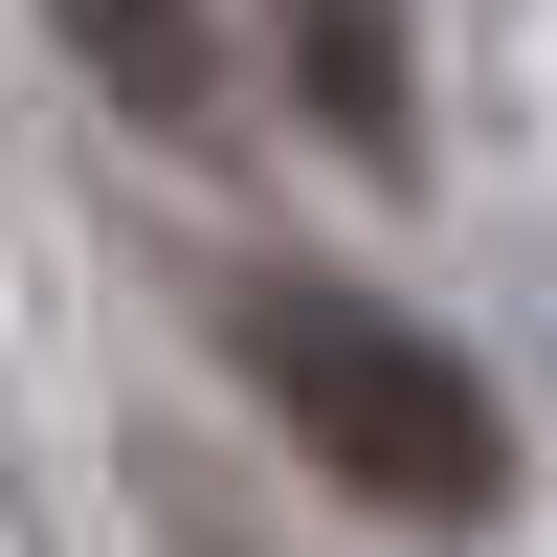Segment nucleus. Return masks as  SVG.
I'll return each mask as SVG.
<instances>
[{"instance_id":"nucleus-3","label":"nucleus","mask_w":557,"mask_h":557,"mask_svg":"<svg viewBox=\"0 0 557 557\" xmlns=\"http://www.w3.org/2000/svg\"><path fill=\"white\" fill-rule=\"evenodd\" d=\"M290 45H312V112H335L357 157H401V45H380V0H290Z\"/></svg>"},{"instance_id":"nucleus-2","label":"nucleus","mask_w":557,"mask_h":557,"mask_svg":"<svg viewBox=\"0 0 557 557\" xmlns=\"http://www.w3.org/2000/svg\"><path fill=\"white\" fill-rule=\"evenodd\" d=\"M45 23L89 45V89H112V112H157V134L201 112V23H178V0H45Z\"/></svg>"},{"instance_id":"nucleus-1","label":"nucleus","mask_w":557,"mask_h":557,"mask_svg":"<svg viewBox=\"0 0 557 557\" xmlns=\"http://www.w3.org/2000/svg\"><path fill=\"white\" fill-rule=\"evenodd\" d=\"M246 380H268V424H290L357 513H401V535H469L491 491H513L491 380H469L446 335H401V312L312 290V268H268V290H246Z\"/></svg>"}]
</instances>
